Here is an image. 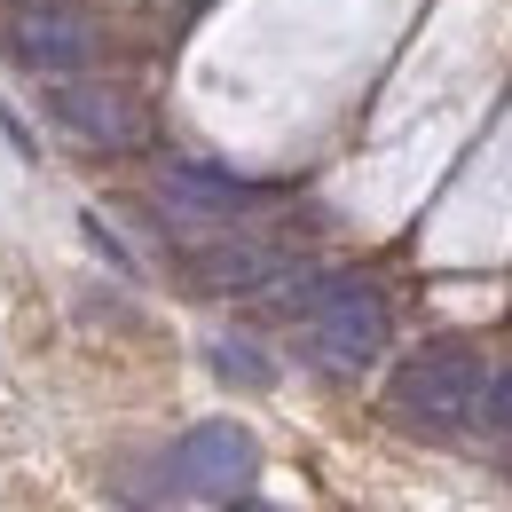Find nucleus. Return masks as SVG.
Segmentation results:
<instances>
[{
  "label": "nucleus",
  "instance_id": "1",
  "mask_svg": "<svg viewBox=\"0 0 512 512\" xmlns=\"http://www.w3.org/2000/svg\"><path fill=\"white\" fill-rule=\"evenodd\" d=\"M268 308H284V316L300 323V347H308V363L323 371H371L386 355V339H394V316H386V292L371 276H284L276 292H260Z\"/></svg>",
  "mask_w": 512,
  "mask_h": 512
},
{
  "label": "nucleus",
  "instance_id": "2",
  "mask_svg": "<svg viewBox=\"0 0 512 512\" xmlns=\"http://www.w3.org/2000/svg\"><path fill=\"white\" fill-rule=\"evenodd\" d=\"M481 355L465 347V339H434V347H418L394 386H386V402H394V418H410V426H457L473 402H481Z\"/></svg>",
  "mask_w": 512,
  "mask_h": 512
},
{
  "label": "nucleus",
  "instance_id": "3",
  "mask_svg": "<svg viewBox=\"0 0 512 512\" xmlns=\"http://www.w3.org/2000/svg\"><path fill=\"white\" fill-rule=\"evenodd\" d=\"M48 119L71 142H87V150H134L142 127H150V111H142V95H134L127 79H95V71L48 79Z\"/></svg>",
  "mask_w": 512,
  "mask_h": 512
},
{
  "label": "nucleus",
  "instance_id": "4",
  "mask_svg": "<svg viewBox=\"0 0 512 512\" xmlns=\"http://www.w3.org/2000/svg\"><path fill=\"white\" fill-rule=\"evenodd\" d=\"M0 48L16 56L24 71H40V79H64V71H87L103 56V24L87 16V8H8L0 16Z\"/></svg>",
  "mask_w": 512,
  "mask_h": 512
},
{
  "label": "nucleus",
  "instance_id": "5",
  "mask_svg": "<svg viewBox=\"0 0 512 512\" xmlns=\"http://www.w3.org/2000/svg\"><path fill=\"white\" fill-rule=\"evenodd\" d=\"M166 473L182 481V497H237L260 473V442L245 426H229V418H205V426H190V434L174 442Z\"/></svg>",
  "mask_w": 512,
  "mask_h": 512
},
{
  "label": "nucleus",
  "instance_id": "6",
  "mask_svg": "<svg viewBox=\"0 0 512 512\" xmlns=\"http://www.w3.org/2000/svg\"><path fill=\"white\" fill-rule=\"evenodd\" d=\"M190 268H197L205 292H276L284 276H300V253L284 237H237V229H221V237H205L190 253Z\"/></svg>",
  "mask_w": 512,
  "mask_h": 512
},
{
  "label": "nucleus",
  "instance_id": "7",
  "mask_svg": "<svg viewBox=\"0 0 512 512\" xmlns=\"http://www.w3.org/2000/svg\"><path fill=\"white\" fill-rule=\"evenodd\" d=\"M158 197L174 205V213H190V221H237V213H253L260 190L253 182H229V174H213V166H174Z\"/></svg>",
  "mask_w": 512,
  "mask_h": 512
},
{
  "label": "nucleus",
  "instance_id": "8",
  "mask_svg": "<svg viewBox=\"0 0 512 512\" xmlns=\"http://www.w3.org/2000/svg\"><path fill=\"white\" fill-rule=\"evenodd\" d=\"M473 410H481L489 434H512V363L497 371V379H481V402H473Z\"/></svg>",
  "mask_w": 512,
  "mask_h": 512
},
{
  "label": "nucleus",
  "instance_id": "9",
  "mask_svg": "<svg viewBox=\"0 0 512 512\" xmlns=\"http://www.w3.org/2000/svg\"><path fill=\"white\" fill-rule=\"evenodd\" d=\"M213 363H221V379L268 386V371H260V355H253V347H229V339H221V347H213Z\"/></svg>",
  "mask_w": 512,
  "mask_h": 512
},
{
  "label": "nucleus",
  "instance_id": "10",
  "mask_svg": "<svg viewBox=\"0 0 512 512\" xmlns=\"http://www.w3.org/2000/svg\"><path fill=\"white\" fill-rule=\"evenodd\" d=\"M229 512H276V505H229Z\"/></svg>",
  "mask_w": 512,
  "mask_h": 512
}]
</instances>
